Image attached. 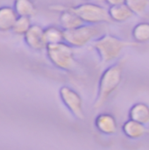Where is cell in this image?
I'll return each mask as SVG.
<instances>
[{
	"instance_id": "obj_14",
	"label": "cell",
	"mask_w": 149,
	"mask_h": 150,
	"mask_svg": "<svg viewBox=\"0 0 149 150\" xmlns=\"http://www.w3.org/2000/svg\"><path fill=\"white\" fill-rule=\"evenodd\" d=\"M44 37L47 45L56 44L64 41V30L55 26H50L44 30Z\"/></svg>"
},
{
	"instance_id": "obj_5",
	"label": "cell",
	"mask_w": 149,
	"mask_h": 150,
	"mask_svg": "<svg viewBox=\"0 0 149 150\" xmlns=\"http://www.w3.org/2000/svg\"><path fill=\"white\" fill-rule=\"evenodd\" d=\"M69 8L79 16L84 24L101 25L112 22L108 10L94 3H84Z\"/></svg>"
},
{
	"instance_id": "obj_1",
	"label": "cell",
	"mask_w": 149,
	"mask_h": 150,
	"mask_svg": "<svg viewBox=\"0 0 149 150\" xmlns=\"http://www.w3.org/2000/svg\"><path fill=\"white\" fill-rule=\"evenodd\" d=\"M127 59H121L119 62L107 68L100 76L98 83V94L95 107L103 105L109 97L119 88L123 79L124 67Z\"/></svg>"
},
{
	"instance_id": "obj_17",
	"label": "cell",
	"mask_w": 149,
	"mask_h": 150,
	"mask_svg": "<svg viewBox=\"0 0 149 150\" xmlns=\"http://www.w3.org/2000/svg\"><path fill=\"white\" fill-rule=\"evenodd\" d=\"M88 1H90V0H88Z\"/></svg>"
},
{
	"instance_id": "obj_3",
	"label": "cell",
	"mask_w": 149,
	"mask_h": 150,
	"mask_svg": "<svg viewBox=\"0 0 149 150\" xmlns=\"http://www.w3.org/2000/svg\"><path fill=\"white\" fill-rule=\"evenodd\" d=\"M105 27L101 25L83 24V25L64 30V41L71 47H81L104 35Z\"/></svg>"
},
{
	"instance_id": "obj_13",
	"label": "cell",
	"mask_w": 149,
	"mask_h": 150,
	"mask_svg": "<svg viewBox=\"0 0 149 150\" xmlns=\"http://www.w3.org/2000/svg\"><path fill=\"white\" fill-rule=\"evenodd\" d=\"M132 35L136 43H146L149 41V23H138L132 31Z\"/></svg>"
},
{
	"instance_id": "obj_2",
	"label": "cell",
	"mask_w": 149,
	"mask_h": 150,
	"mask_svg": "<svg viewBox=\"0 0 149 150\" xmlns=\"http://www.w3.org/2000/svg\"><path fill=\"white\" fill-rule=\"evenodd\" d=\"M137 44L111 34H104L92 41L91 47L97 53L101 62L108 63L118 59L126 47L137 46Z\"/></svg>"
},
{
	"instance_id": "obj_4",
	"label": "cell",
	"mask_w": 149,
	"mask_h": 150,
	"mask_svg": "<svg viewBox=\"0 0 149 150\" xmlns=\"http://www.w3.org/2000/svg\"><path fill=\"white\" fill-rule=\"evenodd\" d=\"M46 48L50 61L58 69L69 71L76 67V61L74 49L65 41L56 44H48Z\"/></svg>"
},
{
	"instance_id": "obj_15",
	"label": "cell",
	"mask_w": 149,
	"mask_h": 150,
	"mask_svg": "<svg viewBox=\"0 0 149 150\" xmlns=\"http://www.w3.org/2000/svg\"><path fill=\"white\" fill-rule=\"evenodd\" d=\"M126 5L135 15L143 14L149 5V0H126Z\"/></svg>"
},
{
	"instance_id": "obj_12",
	"label": "cell",
	"mask_w": 149,
	"mask_h": 150,
	"mask_svg": "<svg viewBox=\"0 0 149 150\" xmlns=\"http://www.w3.org/2000/svg\"><path fill=\"white\" fill-rule=\"evenodd\" d=\"M123 131L126 136H128L130 138H133V139L141 137L146 133V129H145L143 124L134 121L133 120L127 121L123 126Z\"/></svg>"
},
{
	"instance_id": "obj_10",
	"label": "cell",
	"mask_w": 149,
	"mask_h": 150,
	"mask_svg": "<svg viewBox=\"0 0 149 150\" xmlns=\"http://www.w3.org/2000/svg\"><path fill=\"white\" fill-rule=\"evenodd\" d=\"M97 128L106 134H114L117 130V122L113 116L108 113H103L97 116L96 120Z\"/></svg>"
},
{
	"instance_id": "obj_9",
	"label": "cell",
	"mask_w": 149,
	"mask_h": 150,
	"mask_svg": "<svg viewBox=\"0 0 149 150\" xmlns=\"http://www.w3.org/2000/svg\"><path fill=\"white\" fill-rule=\"evenodd\" d=\"M108 11L112 21H115L119 23L127 21L134 15L133 12L131 11V9L126 5V4L110 6Z\"/></svg>"
},
{
	"instance_id": "obj_8",
	"label": "cell",
	"mask_w": 149,
	"mask_h": 150,
	"mask_svg": "<svg viewBox=\"0 0 149 150\" xmlns=\"http://www.w3.org/2000/svg\"><path fill=\"white\" fill-rule=\"evenodd\" d=\"M60 23L62 30H70L83 25L84 23L70 8L64 9L60 16Z\"/></svg>"
},
{
	"instance_id": "obj_6",
	"label": "cell",
	"mask_w": 149,
	"mask_h": 150,
	"mask_svg": "<svg viewBox=\"0 0 149 150\" xmlns=\"http://www.w3.org/2000/svg\"><path fill=\"white\" fill-rule=\"evenodd\" d=\"M60 96L65 105L75 116L78 119L83 118V101L80 95L76 91L68 86H63L60 90Z\"/></svg>"
},
{
	"instance_id": "obj_11",
	"label": "cell",
	"mask_w": 149,
	"mask_h": 150,
	"mask_svg": "<svg viewBox=\"0 0 149 150\" xmlns=\"http://www.w3.org/2000/svg\"><path fill=\"white\" fill-rule=\"evenodd\" d=\"M131 120L145 124L149 122V106L143 103L134 105L130 110Z\"/></svg>"
},
{
	"instance_id": "obj_7",
	"label": "cell",
	"mask_w": 149,
	"mask_h": 150,
	"mask_svg": "<svg viewBox=\"0 0 149 150\" xmlns=\"http://www.w3.org/2000/svg\"><path fill=\"white\" fill-rule=\"evenodd\" d=\"M26 41L28 45L36 50H41L47 47V43L44 37V30L40 26L34 25L27 31Z\"/></svg>"
},
{
	"instance_id": "obj_16",
	"label": "cell",
	"mask_w": 149,
	"mask_h": 150,
	"mask_svg": "<svg viewBox=\"0 0 149 150\" xmlns=\"http://www.w3.org/2000/svg\"><path fill=\"white\" fill-rule=\"evenodd\" d=\"M105 3L107 4H109L110 6H113V5H118V4H126V0H105Z\"/></svg>"
}]
</instances>
